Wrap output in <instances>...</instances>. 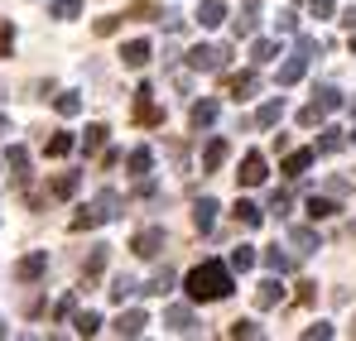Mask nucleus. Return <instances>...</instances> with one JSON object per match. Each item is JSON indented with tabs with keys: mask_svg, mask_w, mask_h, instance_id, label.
<instances>
[{
	"mask_svg": "<svg viewBox=\"0 0 356 341\" xmlns=\"http://www.w3.org/2000/svg\"><path fill=\"white\" fill-rule=\"evenodd\" d=\"M183 288H188L193 303H217V298H227V293L236 288V284H232V265H222V260H202V265L188 269Z\"/></svg>",
	"mask_w": 356,
	"mask_h": 341,
	"instance_id": "f257e3e1",
	"label": "nucleus"
},
{
	"mask_svg": "<svg viewBox=\"0 0 356 341\" xmlns=\"http://www.w3.org/2000/svg\"><path fill=\"white\" fill-rule=\"evenodd\" d=\"M227 58H232V49L197 44V49H188V67H193V72H222V67H227Z\"/></svg>",
	"mask_w": 356,
	"mask_h": 341,
	"instance_id": "f03ea898",
	"label": "nucleus"
},
{
	"mask_svg": "<svg viewBox=\"0 0 356 341\" xmlns=\"http://www.w3.org/2000/svg\"><path fill=\"white\" fill-rule=\"evenodd\" d=\"M135 120H140V125H159V120H164V111L154 106V92H149V87L135 92Z\"/></svg>",
	"mask_w": 356,
	"mask_h": 341,
	"instance_id": "7ed1b4c3",
	"label": "nucleus"
},
{
	"mask_svg": "<svg viewBox=\"0 0 356 341\" xmlns=\"http://www.w3.org/2000/svg\"><path fill=\"white\" fill-rule=\"evenodd\" d=\"M130 250H135V255H140V260H154V255H159V250H164V231H159V226L140 231V235H135V245H130Z\"/></svg>",
	"mask_w": 356,
	"mask_h": 341,
	"instance_id": "20e7f679",
	"label": "nucleus"
},
{
	"mask_svg": "<svg viewBox=\"0 0 356 341\" xmlns=\"http://www.w3.org/2000/svg\"><path fill=\"white\" fill-rule=\"evenodd\" d=\"M145 327H149V313L130 308V313H120V317H116V327H111V332H116V337H140Z\"/></svg>",
	"mask_w": 356,
	"mask_h": 341,
	"instance_id": "39448f33",
	"label": "nucleus"
},
{
	"mask_svg": "<svg viewBox=\"0 0 356 341\" xmlns=\"http://www.w3.org/2000/svg\"><path fill=\"white\" fill-rule=\"evenodd\" d=\"M236 178H241V188H260L265 183V154H245Z\"/></svg>",
	"mask_w": 356,
	"mask_h": 341,
	"instance_id": "423d86ee",
	"label": "nucleus"
},
{
	"mask_svg": "<svg viewBox=\"0 0 356 341\" xmlns=\"http://www.w3.org/2000/svg\"><path fill=\"white\" fill-rule=\"evenodd\" d=\"M164 322H169V332H178V337H193V332H197V317H193V308H169V313H164Z\"/></svg>",
	"mask_w": 356,
	"mask_h": 341,
	"instance_id": "0eeeda50",
	"label": "nucleus"
},
{
	"mask_svg": "<svg viewBox=\"0 0 356 341\" xmlns=\"http://www.w3.org/2000/svg\"><path fill=\"white\" fill-rule=\"evenodd\" d=\"M227 154H232V144L217 135V140H207V149H202V173H217L227 164Z\"/></svg>",
	"mask_w": 356,
	"mask_h": 341,
	"instance_id": "6e6552de",
	"label": "nucleus"
},
{
	"mask_svg": "<svg viewBox=\"0 0 356 341\" xmlns=\"http://www.w3.org/2000/svg\"><path fill=\"white\" fill-rule=\"evenodd\" d=\"M255 15H260V0H241V15L232 19L236 39H250V34H255Z\"/></svg>",
	"mask_w": 356,
	"mask_h": 341,
	"instance_id": "1a4fd4ad",
	"label": "nucleus"
},
{
	"mask_svg": "<svg viewBox=\"0 0 356 341\" xmlns=\"http://www.w3.org/2000/svg\"><path fill=\"white\" fill-rule=\"evenodd\" d=\"M227 92H232L236 101H245V97H255V92H260V72H255V67H250V72H236V77L227 82Z\"/></svg>",
	"mask_w": 356,
	"mask_h": 341,
	"instance_id": "9d476101",
	"label": "nucleus"
},
{
	"mask_svg": "<svg viewBox=\"0 0 356 341\" xmlns=\"http://www.w3.org/2000/svg\"><path fill=\"white\" fill-rule=\"evenodd\" d=\"M44 269H49V255H44V250H34V255H24V260L15 265V274H19L24 284H34V279H39Z\"/></svg>",
	"mask_w": 356,
	"mask_h": 341,
	"instance_id": "9b49d317",
	"label": "nucleus"
},
{
	"mask_svg": "<svg viewBox=\"0 0 356 341\" xmlns=\"http://www.w3.org/2000/svg\"><path fill=\"white\" fill-rule=\"evenodd\" d=\"M149 53H154V49H149V39H130V44L120 49V63H125V67H145Z\"/></svg>",
	"mask_w": 356,
	"mask_h": 341,
	"instance_id": "f8f14e48",
	"label": "nucleus"
},
{
	"mask_svg": "<svg viewBox=\"0 0 356 341\" xmlns=\"http://www.w3.org/2000/svg\"><path fill=\"white\" fill-rule=\"evenodd\" d=\"M280 120H284V97H270V101L255 111V125H260V130H275Z\"/></svg>",
	"mask_w": 356,
	"mask_h": 341,
	"instance_id": "ddd939ff",
	"label": "nucleus"
},
{
	"mask_svg": "<svg viewBox=\"0 0 356 341\" xmlns=\"http://www.w3.org/2000/svg\"><path fill=\"white\" fill-rule=\"evenodd\" d=\"M280 303H284V284L280 279H265L255 288V308H280Z\"/></svg>",
	"mask_w": 356,
	"mask_h": 341,
	"instance_id": "4468645a",
	"label": "nucleus"
},
{
	"mask_svg": "<svg viewBox=\"0 0 356 341\" xmlns=\"http://www.w3.org/2000/svg\"><path fill=\"white\" fill-rule=\"evenodd\" d=\"M217 111H222V106H217V101L207 97V101H197V106L188 111V125H193V130H207V125L217 120Z\"/></svg>",
	"mask_w": 356,
	"mask_h": 341,
	"instance_id": "2eb2a0df",
	"label": "nucleus"
},
{
	"mask_svg": "<svg viewBox=\"0 0 356 341\" xmlns=\"http://www.w3.org/2000/svg\"><path fill=\"white\" fill-rule=\"evenodd\" d=\"M222 19H227V5H222V0H202V5H197V24H202V29H217Z\"/></svg>",
	"mask_w": 356,
	"mask_h": 341,
	"instance_id": "dca6fc26",
	"label": "nucleus"
},
{
	"mask_svg": "<svg viewBox=\"0 0 356 341\" xmlns=\"http://www.w3.org/2000/svg\"><path fill=\"white\" fill-rule=\"evenodd\" d=\"M289 240H294V250H298V255H318V245H323L313 226H294V231H289Z\"/></svg>",
	"mask_w": 356,
	"mask_h": 341,
	"instance_id": "f3484780",
	"label": "nucleus"
},
{
	"mask_svg": "<svg viewBox=\"0 0 356 341\" xmlns=\"http://www.w3.org/2000/svg\"><path fill=\"white\" fill-rule=\"evenodd\" d=\"M193 226L202 231V235H207V231L217 226V202H212V197H202V202L193 207Z\"/></svg>",
	"mask_w": 356,
	"mask_h": 341,
	"instance_id": "a211bd4d",
	"label": "nucleus"
},
{
	"mask_svg": "<svg viewBox=\"0 0 356 341\" xmlns=\"http://www.w3.org/2000/svg\"><path fill=\"white\" fill-rule=\"evenodd\" d=\"M303 72H308V58H303V53L294 49V58H289V63L280 67V87H294V82L303 77Z\"/></svg>",
	"mask_w": 356,
	"mask_h": 341,
	"instance_id": "6ab92c4d",
	"label": "nucleus"
},
{
	"mask_svg": "<svg viewBox=\"0 0 356 341\" xmlns=\"http://www.w3.org/2000/svg\"><path fill=\"white\" fill-rule=\"evenodd\" d=\"M125 169L135 173V178H145V173L154 169V149H130V159H125Z\"/></svg>",
	"mask_w": 356,
	"mask_h": 341,
	"instance_id": "aec40b11",
	"label": "nucleus"
},
{
	"mask_svg": "<svg viewBox=\"0 0 356 341\" xmlns=\"http://www.w3.org/2000/svg\"><path fill=\"white\" fill-rule=\"evenodd\" d=\"M347 140H342V130H332V125H323V135H318V149L313 154H337Z\"/></svg>",
	"mask_w": 356,
	"mask_h": 341,
	"instance_id": "412c9836",
	"label": "nucleus"
},
{
	"mask_svg": "<svg viewBox=\"0 0 356 341\" xmlns=\"http://www.w3.org/2000/svg\"><path fill=\"white\" fill-rule=\"evenodd\" d=\"M308 217L313 222H327V217H337V202L332 197H308Z\"/></svg>",
	"mask_w": 356,
	"mask_h": 341,
	"instance_id": "4be33fe9",
	"label": "nucleus"
},
{
	"mask_svg": "<svg viewBox=\"0 0 356 341\" xmlns=\"http://www.w3.org/2000/svg\"><path fill=\"white\" fill-rule=\"evenodd\" d=\"M265 265H270V274H289V269H294V255H284V250L275 245V250H265Z\"/></svg>",
	"mask_w": 356,
	"mask_h": 341,
	"instance_id": "5701e85b",
	"label": "nucleus"
},
{
	"mask_svg": "<svg viewBox=\"0 0 356 341\" xmlns=\"http://www.w3.org/2000/svg\"><path fill=\"white\" fill-rule=\"evenodd\" d=\"M313 159H318V154H313V149H294V154H289V159H284V173H289V178H298V173L308 169V164H313Z\"/></svg>",
	"mask_w": 356,
	"mask_h": 341,
	"instance_id": "b1692460",
	"label": "nucleus"
},
{
	"mask_svg": "<svg viewBox=\"0 0 356 341\" xmlns=\"http://www.w3.org/2000/svg\"><path fill=\"white\" fill-rule=\"evenodd\" d=\"M232 212H236V222H241V226H260V222H265V212H260L255 202H236Z\"/></svg>",
	"mask_w": 356,
	"mask_h": 341,
	"instance_id": "393cba45",
	"label": "nucleus"
},
{
	"mask_svg": "<svg viewBox=\"0 0 356 341\" xmlns=\"http://www.w3.org/2000/svg\"><path fill=\"white\" fill-rule=\"evenodd\" d=\"M275 53H280V44H275V39H255V44H250L255 67H260V63H275Z\"/></svg>",
	"mask_w": 356,
	"mask_h": 341,
	"instance_id": "a878e982",
	"label": "nucleus"
},
{
	"mask_svg": "<svg viewBox=\"0 0 356 341\" xmlns=\"http://www.w3.org/2000/svg\"><path fill=\"white\" fill-rule=\"evenodd\" d=\"M72 144H77V140H72V135L63 130V135H54V140L44 144V154H49V159H63V154H72Z\"/></svg>",
	"mask_w": 356,
	"mask_h": 341,
	"instance_id": "bb28decb",
	"label": "nucleus"
},
{
	"mask_svg": "<svg viewBox=\"0 0 356 341\" xmlns=\"http://www.w3.org/2000/svg\"><path fill=\"white\" fill-rule=\"evenodd\" d=\"M77 183H82L77 173H58V178H54V197H72V192H77Z\"/></svg>",
	"mask_w": 356,
	"mask_h": 341,
	"instance_id": "cd10ccee",
	"label": "nucleus"
},
{
	"mask_svg": "<svg viewBox=\"0 0 356 341\" xmlns=\"http://www.w3.org/2000/svg\"><path fill=\"white\" fill-rule=\"evenodd\" d=\"M250 265H255V245H236V250H232V269H241V274H245Z\"/></svg>",
	"mask_w": 356,
	"mask_h": 341,
	"instance_id": "c85d7f7f",
	"label": "nucleus"
},
{
	"mask_svg": "<svg viewBox=\"0 0 356 341\" xmlns=\"http://www.w3.org/2000/svg\"><path fill=\"white\" fill-rule=\"evenodd\" d=\"M313 97H318V106H323V111H337V106H342V92H337V87H318Z\"/></svg>",
	"mask_w": 356,
	"mask_h": 341,
	"instance_id": "c756f323",
	"label": "nucleus"
},
{
	"mask_svg": "<svg viewBox=\"0 0 356 341\" xmlns=\"http://www.w3.org/2000/svg\"><path fill=\"white\" fill-rule=\"evenodd\" d=\"M102 144H106V125H87V140H82V149H87V154H97Z\"/></svg>",
	"mask_w": 356,
	"mask_h": 341,
	"instance_id": "7c9ffc66",
	"label": "nucleus"
},
{
	"mask_svg": "<svg viewBox=\"0 0 356 341\" xmlns=\"http://www.w3.org/2000/svg\"><path fill=\"white\" fill-rule=\"evenodd\" d=\"M5 164H10L15 173H24V169H29V149H24V144H10V154H5Z\"/></svg>",
	"mask_w": 356,
	"mask_h": 341,
	"instance_id": "2f4dec72",
	"label": "nucleus"
},
{
	"mask_svg": "<svg viewBox=\"0 0 356 341\" xmlns=\"http://www.w3.org/2000/svg\"><path fill=\"white\" fill-rule=\"evenodd\" d=\"M135 288H140V284H135L130 274H120L116 284H111V298H116V303H125V298H135Z\"/></svg>",
	"mask_w": 356,
	"mask_h": 341,
	"instance_id": "473e14b6",
	"label": "nucleus"
},
{
	"mask_svg": "<svg viewBox=\"0 0 356 341\" xmlns=\"http://www.w3.org/2000/svg\"><path fill=\"white\" fill-rule=\"evenodd\" d=\"M82 15V0H54V19H77Z\"/></svg>",
	"mask_w": 356,
	"mask_h": 341,
	"instance_id": "72a5a7b5",
	"label": "nucleus"
},
{
	"mask_svg": "<svg viewBox=\"0 0 356 341\" xmlns=\"http://www.w3.org/2000/svg\"><path fill=\"white\" fill-rule=\"evenodd\" d=\"M77 332H82V337H97V332H102V317H97V313H77Z\"/></svg>",
	"mask_w": 356,
	"mask_h": 341,
	"instance_id": "f704fd0d",
	"label": "nucleus"
},
{
	"mask_svg": "<svg viewBox=\"0 0 356 341\" xmlns=\"http://www.w3.org/2000/svg\"><path fill=\"white\" fill-rule=\"evenodd\" d=\"M54 106H58V115H77V111H82V97H77V92H63Z\"/></svg>",
	"mask_w": 356,
	"mask_h": 341,
	"instance_id": "c9c22d12",
	"label": "nucleus"
},
{
	"mask_svg": "<svg viewBox=\"0 0 356 341\" xmlns=\"http://www.w3.org/2000/svg\"><path fill=\"white\" fill-rule=\"evenodd\" d=\"M169 288H174V274L164 269V274H154V279H149V288H145V293H159V298H164Z\"/></svg>",
	"mask_w": 356,
	"mask_h": 341,
	"instance_id": "e433bc0d",
	"label": "nucleus"
},
{
	"mask_svg": "<svg viewBox=\"0 0 356 341\" xmlns=\"http://www.w3.org/2000/svg\"><path fill=\"white\" fill-rule=\"evenodd\" d=\"M106 269V245H97L92 255H87V274H102Z\"/></svg>",
	"mask_w": 356,
	"mask_h": 341,
	"instance_id": "4c0bfd02",
	"label": "nucleus"
},
{
	"mask_svg": "<svg viewBox=\"0 0 356 341\" xmlns=\"http://www.w3.org/2000/svg\"><path fill=\"white\" fill-rule=\"evenodd\" d=\"M298 53H303V58H318V53H323V44H318L313 34H298Z\"/></svg>",
	"mask_w": 356,
	"mask_h": 341,
	"instance_id": "58836bf2",
	"label": "nucleus"
},
{
	"mask_svg": "<svg viewBox=\"0 0 356 341\" xmlns=\"http://www.w3.org/2000/svg\"><path fill=\"white\" fill-rule=\"evenodd\" d=\"M232 337H260V322L241 317V322H232Z\"/></svg>",
	"mask_w": 356,
	"mask_h": 341,
	"instance_id": "ea45409f",
	"label": "nucleus"
},
{
	"mask_svg": "<svg viewBox=\"0 0 356 341\" xmlns=\"http://www.w3.org/2000/svg\"><path fill=\"white\" fill-rule=\"evenodd\" d=\"M275 24H280V34H298V15H294V10H280Z\"/></svg>",
	"mask_w": 356,
	"mask_h": 341,
	"instance_id": "a19ab883",
	"label": "nucleus"
},
{
	"mask_svg": "<svg viewBox=\"0 0 356 341\" xmlns=\"http://www.w3.org/2000/svg\"><path fill=\"white\" fill-rule=\"evenodd\" d=\"M323 106H318V101H313V106H303V111H298V125H318V120H323Z\"/></svg>",
	"mask_w": 356,
	"mask_h": 341,
	"instance_id": "79ce46f5",
	"label": "nucleus"
},
{
	"mask_svg": "<svg viewBox=\"0 0 356 341\" xmlns=\"http://www.w3.org/2000/svg\"><path fill=\"white\" fill-rule=\"evenodd\" d=\"M308 10H313V19H327L337 10V0H308Z\"/></svg>",
	"mask_w": 356,
	"mask_h": 341,
	"instance_id": "37998d69",
	"label": "nucleus"
},
{
	"mask_svg": "<svg viewBox=\"0 0 356 341\" xmlns=\"http://www.w3.org/2000/svg\"><path fill=\"white\" fill-rule=\"evenodd\" d=\"M116 29H120V15H102V19H97V34H102V39L116 34Z\"/></svg>",
	"mask_w": 356,
	"mask_h": 341,
	"instance_id": "c03bdc74",
	"label": "nucleus"
},
{
	"mask_svg": "<svg viewBox=\"0 0 356 341\" xmlns=\"http://www.w3.org/2000/svg\"><path fill=\"white\" fill-rule=\"evenodd\" d=\"M10 44H15V29H10V24H0V58H10Z\"/></svg>",
	"mask_w": 356,
	"mask_h": 341,
	"instance_id": "a18cd8bd",
	"label": "nucleus"
},
{
	"mask_svg": "<svg viewBox=\"0 0 356 341\" xmlns=\"http://www.w3.org/2000/svg\"><path fill=\"white\" fill-rule=\"evenodd\" d=\"M303 337H308V341H323V337H332V327H327V322H318V327H303Z\"/></svg>",
	"mask_w": 356,
	"mask_h": 341,
	"instance_id": "49530a36",
	"label": "nucleus"
},
{
	"mask_svg": "<svg viewBox=\"0 0 356 341\" xmlns=\"http://www.w3.org/2000/svg\"><path fill=\"white\" fill-rule=\"evenodd\" d=\"M270 212H280V217H284V212H289V192H275V197H270Z\"/></svg>",
	"mask_w": 356,
	"mask_h": 341,
	"instance_id": "de8ad7c7",
	"label": "nucleus"
},
{
	"mask_svg": "<svg viewBox=\"0 0 356 341\" xmlns=\"http://www.w3.org/2000/svg\"><path fill=\"white\" fill-rule=\"evenodd\" d=\"M130 19H154V5H130Z\"/></svg>",
	"mask_w": 356,
	"mask_h": 341,
	"instance_id": "09e8293b",
	"label": "nucleus"
},
{
	"mask_svg": "<svg viewBox=\"0 0 356 341\" xmlns=\"http://www.w3.org/2000/svg\"><path fill=\"white\" fill-rule=\"evenodd\" d=\"M318 298V284H298V303H313Z\"/></svg>",
	"mask_w": 356,
	"mask_h": 341,
	"instance_id": "8fccbe9b",
	"label": "nucleus"
},
{
	"mask_svg": "<svg viewBox=\"0 0 356 341\" xmlns=\"http://www.w3.org/2000/svg\"><path fill=\"white\" fill-rule=\"evenodd\" d=\"M342 29H352V34H356V5H352V10H342Z\"/></svg>",
	"mask_w": 356,
	"mask_h": 341,
	"instance_id": "3c124183",
	"label": "nucleus"
},
{
	"mask_svg": "<svg viewBox=\"0 0 356 341\" xmlns=\"http://www.w3.org/2000/svg\"><path fill=\"white\" fill-rule=\"evenodd\" d=\"M5 130H10V120H5V115H0V135H5Z\"/></svg>",
	"mask_w": 356,
	"mask_h": 341,
	"instance_id": "603ef678",
	"label": "nucleus"
},
{
	"mask_svg": "<svg viewBox=\"0 0 356 341\" xmlns=\"http://www.w3.org/2000/svg\"><path fill=\"white\" fill-rule=\"evenodd\" d=\"M352 53H356V34H352Z\"/></svg>",
	"mask_w": 356,
	"mask_h": 341,
	"instance_id": "864d4df0",
	"label": "nucleus"
},
{
	"mask_svg": "<svg viewBox=\"0 0 356 341\" xmlns=\"http://www.w3.org/2000/svg\"><path fill=\"white\" fill-rule=\"evenodd\" d=\"M352 140H356V130H352Z\"/></svg>",
	"mask_w": 356,
	"mask_h": 341,
	"instance_id": "5fc2aeb1",
	"label": "nucleus"
},
{
	"mask_svg": "<svg viewBox=\"0 0 356 341\" xmlns=\"http://www.w3.org/2000/svg\"><path fill=\"white\" fill-rule=\"evenodd\" d=\"M352 332H356V327H352Z\"/></svg>",
	"mask_w": 356,
	"mask_h": 341,
	"instance_id": "6e6d98bb",
	"label": "nucleus"
}]
</instances>
